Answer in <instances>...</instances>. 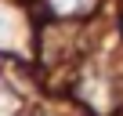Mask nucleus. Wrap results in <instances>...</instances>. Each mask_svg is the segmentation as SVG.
Listing matches in <instances>:
<instances>
[{
  "label": "nucleus",
  "mask_w": 123,
  "mask_h": 116,
  "mask_svg": "<svg viewBox=\"0 0 123 116\" xmlns=\"http://www.w3.org/2000/svg\"><path fill=\"white\" fill-rule=\"evenodd\" d=\"M51 7L58 15H80V11L94 7V0H51Z\"/></svg>",
  "instance_id": "f257e3e1"
}]
</instances>
